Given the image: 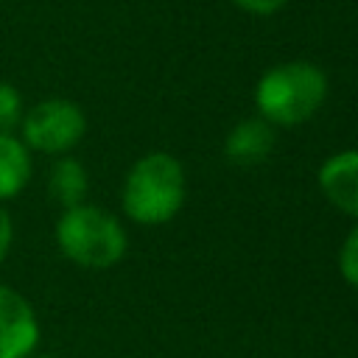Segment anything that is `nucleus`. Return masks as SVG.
Wrapping results in <instances>:
<instances>
[{
  "instance_id": "obj_1",
  "label": "nucleus",
  "mask_w": 358,
  "mask_h": 358,
  "mask_svg": "<svg viewBox=\"0 0 358 358\" xmlns=\"http://www.w3.org/2000/svg\"><path fill=\"white\" fill-rule=\"evenodd\" d=\"M327 98V76L310 62H282L266 70L255 87V103L271 126H299L310 120Z\"/></svg>"
},
{
  "instance_id": "obj_2",
  "label": "nucleus",
  "mask_w": 358,
  "mask_h": 358,
  "mask_svg": "<svg viewBox=\"0 0 358 358\" xmlns=\"http://www.w3.org/2000/svg\"><path fill=\"white\" fill-rule=\"evenodd\" d=\"M185 201V171L176 157L151 151L140 157L123 182V210L134 224L157 227L171 221Z\"/></svg>"
},
{
  "instance_id": "obj_3",
  "label": "nucleus",
  "mask_w": 358,
  "mask_h": 358,
  "mask_svg": "<svg viewBox=\"0 0 358 358\" xmlns=\"http://www.w3.org/2000/svg\"><path fill=\"white\" fill-rule=\"evenodd\" d=\"M56 243L76 266L101 271L112 268L126 255V229L112 213L92 204H76L62 213Z\"/></svg>"
},
{
  "instance_id": "obj_4",
  "label": "nucleus",
  "mask_w": 358,
  "mask_h": 358,
  "mask_svg": "<svg viewBox=\"0 0 358 358\" xmlns=\"http://www.w3.org/2000/svg\"><path fill=\"white\" fill-rule=\"evenodd\" d=\"M22 143L39 154H67L87 131V117L78 103L67 98H45L34 103L22 120Z\"/></svg>"
},
{
  "instance_id": "obj_5",
  "label": "nucleus",
  "mask_w": 358,
  "mask_h": 358,
  "mask_svg": "<svg viewBox=\"0 0 358 358\" xmlns=\"http://www.w3.org/2000/svg\"><path fill=\"white\" fill-rule=\"evenodd\" d=\"M39 344V322L31 302L0 282V358H28Z\"/></svg>"
},
{
  "instance_id": "obj_6",
  "label": "nucleus",
  "mask_w": 358,
  "mask_h": 358,
  "mask_svg": "<svg viewBox=\"0 0 358 358\" xmlns=\"http://www.w3.org/2000/svg\"><path fill=\"white\" fill-rule=\"evenodd\" d=\"M319 187L333 207L358 218V148L338 151L324 159L319 168Z\"/></svg>"
},
{
  "instance_id": "obj_7",
  "label": "nucleus",
  "mask_w": 358,
  "mask_h": 358,
  "mask_svg": "<svg viewBox=\"0 0 358 358\" xmlns=\"http://www.w3.org/2000/svg\"><path fill=\"white\" fill-rule=\"evenodd\" d=\"M274 126L263 117H246L232 126V131L224 140V154L235 165H260L274 151Z\"/></svg>"
},
{
  "instance_id": "obj_8",
  "label": "nucleus",
  "mask_w": 358,
  "mask_h": 358,
  "mask_svg": "<svg viewBox=\"0 0 358 358\" xmlns=\"http://www.w3.org/2000/svg\"><path fill=\"white\" fill-rule=\"evenodd\" d=\"M31 179V148L14 137L0 134V201L14 199Z\"/></svg>"
},
{
  "instance_id": "obj_9",
  "label": "nucleus",
  "mask_w": 358,
  "mask_h": 358,
  "mask_svg": "<svg viewBox=\"0 0 358 358\" xmlns=\"http://www.w3.org/2000/svg\"><path fill=\"white\" fill-rule=\"evenodd\" d=\"M48 193L53 201H59L64 210L84 204L87 196V171L81 162L62 157L53 168H50V179H48Z\"/></svg>"
},
{
  "instance_id": "obj_10",
  "label": "nucleus",
  "mask_w": 358,
  "mask_h": 358,
  "mask_svg": "<svg viewBox=\"0 0 358 358\" xmlns=\"http://www.w3.org/2000/svg\"><path fill=\"white\" fill-rule=\"evenodd\" d=\"M22 95L14 84L0 81V134H11L22 120Z\"/></svg>"
},
{
  "instance_id": "obj_11",
  "label": "nucleus",
  "mask_w": 358,
  "mask_h": 358,
  "mask_svg": "<svg viewBox=\"0 0 358 358\" xmlns=\"http://www.w3.org/2000/svg\"><path fill=\"white\" fill-rule=\"evenodd\" d=\"M338 268L350 285L358 288V227L344 238L341 252H338Z\"/></svg>"
},
{
  "instance_id": "obj_12",
  "label": "nucleus",
  "mask_w": 358,
  "mask_h": 358,
  "mask_svg": "<svg viewBox=\"0 0 358 358\" xmlns=\"http://www.w3.org/2000/svg\"><path fill=\"white\" fill-rule=\"evenodd\" d=\"M238 8H243V11H249V14H260V17H266V14H274V11H280L288 0H232Z\"/></svg>"
},
{
  "instance_id": "obj_13",
  "label": "nucleus",
  "mask_w": 358,
  "mask_h": 358,
  "mask_svg": "<svg viewBox=\"0 0 358 358\" xmlns=\"http://www.w3.org/2000/svg\"><path fill=\"white\" fill-rule=\"evenodd\" d=\"M11 238H14L11 215H8V210L0 204V263L6 260V255H8V249H11Z\"/></svg>"
},
{
  "instance_id": "obj_14",
  "label": "nucleus",
  "mask_w": 358,
  "mask_h": 358,
  "mask_svg": "<svg viewBox=\"0 0 358 358\" xmlns=\"http://www.w3.org/2000/svg\"><path fill=\"white\" fill-rule=\"evenodd\" d=\"M28 358H53V355H28Z\"/></svg>"
}]
</instances>
